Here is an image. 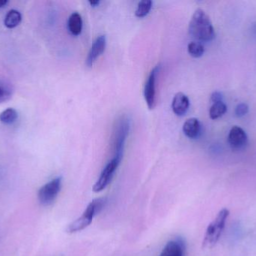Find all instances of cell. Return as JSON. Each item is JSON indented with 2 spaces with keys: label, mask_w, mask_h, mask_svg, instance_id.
Here are the masks:
<instances>
[{
  "label": "cell",
  "mask_w": 256,
  "mask_h": 256,
  "mask_svg": "<svg viewBox=\"0 0 256 256\" xmlns=\"http://www.w3.org/2000/svg\"><path fill=\"white\" fill-rule=\"evenodd\" d=\"M88 3H90V4L91 5V6H92V7H96V6H98L99 4H100V1H98V0L90 1Z\"/></svg>",
  "instance_id": "22"
},
{
  "label": "cell",
  "mask_w": 256,
  "mask_h": 256,
  "mask_svg": "<svg viewBox=\"0 0 256 256\" xmlns=\"http://www.w3.org/2000/svg\"><path fill=\"white\" fill-rule=\"evenodd\" d=\"M68 27L73 36H78L80 34L82 30V19L79 13L74 12L70 15L68 22Z\"/></svg>",
  "instance_id": "13"
},
{
  "label": "cell",
  "mask_w": 256,
  "mask_h": 256,
  "mask_svg": "<svg viewBox=\"0 0 256 256\" xmlns=\"http://www.w3.org/2000/svg\"><path fill=\"white\" fill-rule=\"evenodd\" d=\"M106 36H100L96 39L88 52V57L86 61V64L88 67H92L97 59L103 54L106 48Z\"/></svg>",
  "instance_id": "9"
},
{
  "label": "cell",
  "mask_w": 256,
  "mask_h": 256,
  "mask_svg": "<svg viewBox=\"0 0 256 256\" xmlns=\"http://www.w3.org/2000/svg\"><path fill=\"white\" fill-rule=\"evenodd\" d=\"M228 141L233 150H242L248 144V135L242 128L233 126L228 134Z\"/></svg>",
  "instance_id": "8"
},
{
  "label": "cell",
  "mask_w": 256,
  "mask_h": 256,
  "mask_svg": "<svg viewBox=\"0 0 256 256\" xmlns=\"http://www.w3.org/2000/svg\"><path fill=\"white\" fill-rule=\"evenodd\" d=\"M188 52L195 58L201 57L204 54V46L200 42H192L188 45Z\"/></svg>",
  "instance_id": "18"
},
{
  "label": "cell",
  "mask_w": 256,
  "mask_h": 256,
  "mask_svg": "<svg viewBox=\"0 0 256 256\" xmlns=\"http://www.w3.org/2000/svg\"><path fill=\"white\" fill-rule=\"evenodd\" d=\"M227 106L224 102H218L213 103L209 111V115L212 120H216L222 117L226 113Z\"/></svg>",
  "instance_id": "15"
},
{
  "label": "cell",
  "mask_w": 256,
  "mask_h": 256,
  "mask_svg": "<svg viewBox=\"0 0 256 256\" xmlns=\"http://www.w3.org/2000/svg\"><path fill=\"white\" fill-rule=\"evenodd\" d=\"M249 111L248 105L244 103L239 104L236 108V114L237 117H242L246 115Z\"/></svg>",
  "instance_id": "20"
},
{
  "label": "cell",
  "mask_w": 256,
  "mask_h": 256,
  "mask_svg": "<svg viewBox=\"0 0 256 256\" xmlns=\"http://www.w3.org/2000/svg\"><path fill=\"white\" fill-rule=\"evenodd\" d=\"M190 107L189 98L183 93H178L173 98L172 108L174 114L182 117L188 112Z\"/></svg>",
  "instance_id": "10"
},
{
  "label": "cell",
  "mask_w": 256,
  "mask_h": 256,
  "mask_svg": "<svg viewBox=\"0 0 256 256\" xmlns=\"http://www.w3.org/2000/svg\"><path fill=\"white\" fill-rule=\"evenodd\" d=\"M210 99H212L213 103L218 102H222V94L220 92H214V93H212V96H210Z\"/></svg>",
  "instance_id": "21"
},
{
  "label": "cell",
  "mask_w": 256,
  "mask_h": 256,
  "mask_svg": "<svg viewBox=\"0 0 256 256\" xmlns=\"http://www.w3.org/2000/svg\"><path fill=\"white\" fill-rule=\"evenodd\" d=\"M228 216L230 210L226 208L222 209L216 215L213 222L209 224L202 242V247L204 249H210L216 244L225 228Z\"/></svg>",
  "instance_id": "2"
},
{
  "label": "cell",
  "mask_w": 256,
  "mask_h": 256,
  "mask_svg": "<svg viewBox=\"0 0 256 256\" xmlns=\"http://www.w3.org/2000/svg\"><path fill=\"white\" fill-rule=\"evenodd\" d=\"M189 33L200 42H210L215 37L214 28L208 15L198 9L194 12L189 25Z\"/></svg>",
  "instance_id": "1"
},
{
  "label": "cell",
  "mask_w": 256,
  "mask_h": 256,
  "mask_svg": "<svg viewBox=\"0 0 256 256\" xmlns=\"http://www.w3.org/2000/svg\"><path fill=\"white\" fill-rule=\"evenodd\" d=\"M183 132L186 137L191 139L198 138L201 132V123L200 120L194 117L186 120L184 123Z\"/></svg>",
  "instance_id": "12"
},
{
  "label": "cell",
  "mask_w": 256,
  "mask_h": 256,
  "mask_svg": "<svg viewBox=\"0 0 256 256\" xmlns=\"http://www.w3.org/2000/svg\"><path fill=\"white\" fill-rule=\"evenodd\" d=\"M18 117V112L14 108H8L0 113V122L4 124L9 125L14 123Z\"/></svg>",
  "instance_id": "16"
},
{
  "label": "cell",
  "mask_w": 256,
  "mask_h": 256,
  "mask_svg": "<svg viewBox=\"0 0 256 256\" xmlns=\"http://www.w3.org/2000/svg\"><path fill=\"white\" fill-rule=\"evenodd\" d=\"M130 126L129 119L126 116H123L118 119L115 127L114 135V157L120 161H122L123 158L124 144L129 134Z\"/></svg>",
  "instance_id": "4"
},
{
  "label": "cell",
  "mask_w": 256,
  "mask_h": 256,
  "mask_svg": "<svg viewBox=\"0 0 256 256\" xmlns=\"http://www.w3.org/2000/svg\"><path fill=\"white\" fill-rule=\"evenodd\" d=\"M184 244L182 240H171L164 246L160 256H184Z\"/></svg>",
  "instance_id": "11"
},
{
  "label": "cell",
  "mask_w": 256,
  "mask_h": 256,
  "mask_svg": "<svg viewBox=\"0 0 256 256\" xmlns=\"http://www.w3.org/2000/svg\"><path fill=\"white\" fill-rule=\"evenodd\" d=\"M22 21L21 14L18 11L12 9L6 14L4 24L8 29H14L18 27Z\"/></svg>",
  "instance_id": "14"
},
{
  "label": "cell",
  "mask_w": 256,
  "mask_h": 256,
  "mask_svg": "<svg viewBox=\"0 0 256 256\" xmlns=\"http://www.w3.org/2000/svg\"><path fill=\"white\" fill-rule=\"evenodd\" d=\"M104 204V199L103 198L93 200L87 206L82 214L68 225L67 232L74 234V233L80 232L87 228L92 222L94 216L102 210Z\"/></svg>",
  "instance_id": "3"
},
{
  "label": "cell",
  "mask_w": 256,
  "mask_h": 256,
  "mask_svg": "<svg viewBox=\"0 0 256 256\" xmlns=\"http://www.w3.org/2000/svg\"><path fill=\"white\" fill-rule=\"evenodd\" d=\"M120 162L121 161L114 157L110 162L106 164V166L100 173V177H98L93 186L92 189L94 192H102L108 187V185L112 181V177H114Z\"/></svg>",
  "instance_id": "6"
},
{
  "label": "cell",
  "mask_w": 256,
  "mask_h": 256,
  "mask_svg": "<svg viewBox=\"0 0 256 256\" xmlns=\"http://www.w3.org/2000/svg\"><path fill=\"white\" fill-rule=\"evenodd\" d=\"M12 97V90L10 86L0 81V103L10 100Z\"/></svg>",
  "instance_id": "19"
},
{
  "label": "cell",
  "mask_w": 256,
  "mask_h": 256,
  "mask_svg": "<svg viewBox=\"0 0 256 256\" xmlns=\"http://www.w3.org/2000/svg\"><path fill=\"white\" fill-rule=\"evenodd\" d=\"M160 66H156L152 69L146 83L144 96L149 109H153L156 105V80Z\"/></svg>",
  "instance_id": "7"
},
{
  "label": "cell",
  "mask_w": 256,
  "mask_h": 256,
  "mask_svg": "<svg viewBox=\"0 0 256 256\" xmlns=\"http://www.w3.org/2000/svg\"><path fill=\"white\" fill-rule=\"evenodd\" d=\"M152 7V2L150 0H143V1L138 3L136 10V16L138 18H144L146 15H148Z\"/></svg>",
  "instance_id": "17"
},
{
  "label": "cell",
  "mask_w": 256,
  "mask_h": 256,
  "mask_svg": "<svg viewBox=\"0 0 256 256\" xmlns=\"http://www.w3.org/2000/svg\"><path fill=\"white\" fill-rule=\"evenodd\" d=\"M8 1V0H0V9H2L4 6H7Z\"/></svg>",
  "instance_id": "23"
},
{
  "label": "cell",
  "mask_w": 256,
  "mask_h": 256,
  "mask_svg": "<svg viewBox=\"0 0 256 256\" xmlns=\"http://www.w3.org/2000/svg\"><path fill=\"white\" fill-rule=\"evenodd\" d=\"M62 188V178L56 177L44 185L38 193L39 202L43 205L52 204L58 196Z\"/></svg>",
  "instance_id": "5"
}]
</instances>
